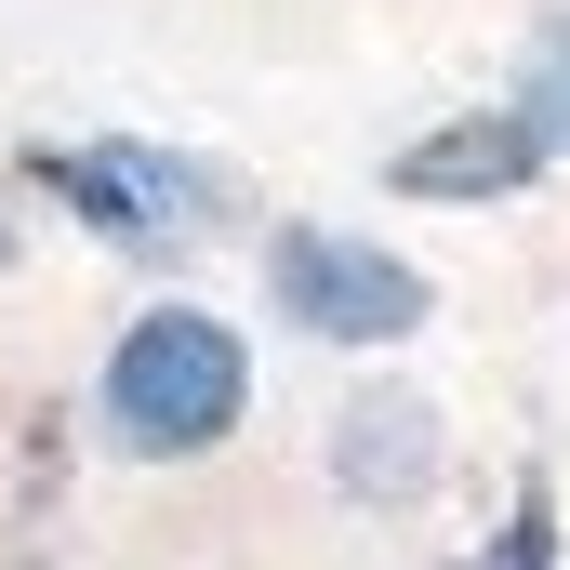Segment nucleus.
<instances>
[{"label":"nucleus","mask_w":570,"mask_h":570,"mask_svg":"<svg viewBox=\"0 0 570 570\" xmlns=\"http://www.w3.org/2000/svg\"><path fill=\"white\" fill-rule=\"evenodd\" d=\"M544 159H558V134H544L531 107H491V120H451V134L399 146L385 186H412V199H504V186H531Z\"/></svg>","instance_id":"nucleus-4"},{"label":"nucleus","mask_w":570,"mask_h":570,"mask_svg":"<svg viewBox=\"0 0 570 570\" xmlns=\"http://www.w3.org/2000/svg\"><path fill=\"white\" fill-rule=\"evenodd\" d=\"M332 451H345V491H372V504H412L438 478V425H425V399H399V385H372Z\"/></svg>","instance_id":"nucleus-5"},{"label":"nucleus","mask_w":570,"mask_h":570,"mask_svg":"<svg viewBox=\"0 0 570 570\" xmlns=\"http://www.w3.org/2000/svg\"><path fill=\"white\" fill-rule=\"evenodd\" d=\"M40 186H53L80 226L134 239V253L186 239V226H213V199H226L199 159H159V146H67V159H40Z\"/></svg>","instance_id":"nucleus-3"},{"label":"nucleus","mask_w":570,"mask_h":570,"mask_svg":"<svg viewBox=\"0 0 570 570\" xmlns=\"http://www.w3.org/2000/svg\"><path fill=\"white\" fill-rule=\"evenodd\" d=\"M253 412V345L213 305H146L134 332L107 345V438L134 464H186Z\"/></svg>","instance_id":"nucleus-1"},{"label":"nucleus","mask_w":570,"mask_h":570,"mask_svg":"<svg viewBox=\"0 0 570 570\" xmlns=\"http://www.w3.org/2000/svg\"><path fill=\"white\" fill-rule=\"evenodd\" d=\"M266 292H279L292 332H318V345H412L425 305H438V279L412 253L345 239V226H279L266 239Z\"/></svg>","instance_id":"nucleus-2"}]
</instances>
